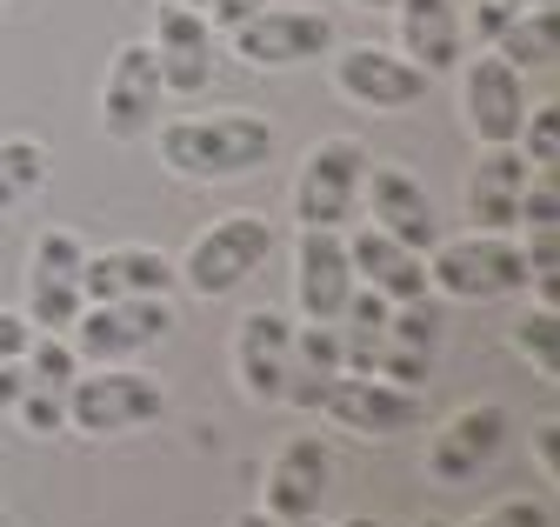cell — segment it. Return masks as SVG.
<instances>
[{"mask_svg": "<svg viewBox=\"0 0 560 527\" xmlns=\"http://www.w3.org/2000/svg\"><path fill=\"white\" fill-rule=\"evenodd\" d=\"M508 434H514V421H508V408H494V401L454 408V414L441 421V434L428 441V475H434V481H447V488L474 481L487 460L508 447Z\"/></svg>", "mask_w": 560, "mask_h": 527, "instance_id": "obj_12", "label": "cell"}, {"mask_svg": "<svg viewBox=\"0 0 560 527\" xmlns=\"http://www.w3.org/2000/svg\"><path fill=\"white\" fill-rule=\"evenodd\" d=\"M347 260H354V281L374 288L381 301H420V294H434L428 288V254H413L407 241H394L381 227H361L354 241H347Z\"/></svg>", "mask_w": 560, "mask_h": 527, "instance_id": "obj_20", "label": "cell"}, {"mask_svg": "<svg viewBox=\"0 0 560 527\" xmlns=\"http://www.w3.org/2000/svg\"><path fill=\"white\" fill-rule=\"evenodd\" d=\"M467 527H553V507L540 494H508V501H494L487 514H474Z\"/></svg>", "mask_w": 560, "mask_h": 527, "instance_id": "obj_32", "label": "cell"}, {"mask_svg": "<svg viewBox=\"0 0 560 527\" xmlns=\"http://www.w3.org/2000/svg\"><path fill=\"white\" fill-rule=\"evenodd\" d=\"M387 341H400V348H428L434 354V341H441V314H434V301L420 294V301H394V314H387Z\"/></svg>", "mask_w": 560, "mask_h": 527, "instance_id": "obj_28", "label": "cell"}, {"mask_svg": "<svg viewBox=\"0 0 560 527\" xmlns=\"http://www.w3.org/2000/svg\"><path fill=\"white\" fill-rule=\"evenodd\" d=\"M21 387H27L21 361H0V414H14V401H21Z\"/></svg>", "mask_w": 560, "mask_h": 527, "instance_id": "obj_38", "label": "cell"}, {"mask_svg": "<svg viewBox=\"0 0 560 527\" xmlns=\"http://www.w3.org/2000/svg\"><path fill=\"white\" fill-rule=\"evenodd\" d=\"M514 14H521V0H474V14H467L460 27H467L480 47H494V40H501V27H508Z\"/></svg>", "mask_w": 560, "mask_h": 527, "instance_id": "obj_34", "label": "cell"}, {"mask_svg": "<svg viewBox=\"0 0 560 527\" xmlns=\"http://www.w3.org/2000/svg\"><path fill=\"white\" fill-rule=\"evenodd\" d=\"M327 475H334V460H327V441L320 434H294L288 447H280L267 460V481H260V514H273L280 527H301L320 514L327 501Z\"/></svg>", "mask_w": 560, "mask_h": 527, "instance_id": "obj_11", "label": "cell"}, {"mask_svg": "<svg viewBox=\"0 0 560 527\" xmlns=\"http://www.w3.org/2000/svg\"><path fill=\"white\" fill-rule=\"evenodd\" d=\"M354 260H347V241L340 227H301V247H294V294H301V314L307 320H340L347 294H354Z\"/></svg>", "mask_w": 560, "mask_h": 527, "instance_id": "obj_16", "label": "cell"}, {"mask_svg": "<svg viewBox=\"0 0 560 527\" xmlns=\"http://www.w3.org/2000/svg\"><path fill=\"white\" fill-rule=\"evenodd\" d=\"M0 8H8V0H0Z\"/></svg>", "mask_w": 560, "mask_h": 527, "instance_id": "obj_47", "label": "cell"}, {"mask_svg": "<svg viewBox=\"0 0 560 527\" xmlns=\"http://www.w3.org/2000/svg\"><path fill=\"white\" fill-rule=\"evenodd\" d=\"M301 527H327V520H301Z\"/></svg>", "mask_w": 560, "mask_h": 527, "instance_id": "obj_45", "label": "cell"}, {"mask_svg": "<svg viewBox=\"0 0 560 527\" xmlns=\"http://www.w3.org/2000/svg\"><path fill=\"white\" fill-rule=\"evenodd\" d=\"M0 527H8V507H0Z\"/></svg>", "mask_w": 560, "mask_h": 527, "instance_id": "obj_46", "label": "cell"}, {"mask_svg": "<svg viewBox=\"0 0 560 527\" xmlns=\"http://www.w3.org/2000/svg\"><path fill=\"white\" fill-rule=\"evenodd\" d=\"M273 254V221L267 214H221L214 227H200L194 234V247H187V260H180V281L200 294V301H221V294H234L260 260Z\"/></svg>", "mask_w": 560, "mask_h": 527, "instance_id": "obj_3", "label": "cell"}, {"mask_svg": "<svg viewBox=\"0 0 560 527\" xmlns=\"http://www.w3.org/2000/svg\"><path fill=\"white\" fill-rule=\"evenodd\" d=\"M161 414H167V387L133 367H94V374H74V387H67V428L81 434H127Z\"/></svg>", "mask_w": 560, "mask_h": 527, "instance_id": "obj_5", "label": "cell"}, {"mask_svg": "<svg viewBox=\"0 0 560 527\" xmlns=\"http://www.w3.org/2000/svg\"><path fill=\"white\" fill-rule=\"evenodd\" d=\"M148 47H154V68H161L167 94H200L214 81V21L200 8H180V0L154 8V40Z\"/></svg>", "mask_w": 560, "mask_h": 527, "instance_id": "obj_13", "label": "cell"}, {"mask_svg": "<svg viewBox=\"0 0 560 527\" xmlns=\"http://www.w3.org/2000/svg\"><path fill=\"white\" fill-rule=\"evenodd\" d=\"M521 260H527V288L540 307H560V234L553 227H527L521 234Z\"/></svg>", "mask_w": 560, "mask_h": 527, "instance_id": "obj_27", "label": "cell"}, {"mask_svg": "<svg viewBox=\"0 0 560 527\" xmlns=\"http://www.w3.org/2000/svg\"><path fill=\"white\" fill-rule=\"evenodd\" d=\"M340 527H387V520H361V514H354V520H340Z\"/></svg>", "mask_w": 560, "mask_h": 527, "instance_id": "obj_40", "label": "cell"}, {"mask_svg": "<svg viewBox=\"0 0 560 527\" xmlns=\"http://www.w3.org/2000/svg\"><path fill=\"white\" fill-rule=\"evenodd\" d=\"M21 374H27V387L67 394V387H74V374H81V354L67 348V335H34L21 348Z\"/></svg>", "mask_w": 560, "mask_h": 527, "instance_id": "obj_26", "label": "cell"}, {"mask_svg": "<svg viewBox=\"0 0 560 527\" xmlns=\"http://www.w3.org/2000/svg\"><path fill=\"white\" fill-rule=\"evenodd\" d=\"M334 87L368 114H400L434 87V74H420L394 47H347V54H334Z\"/></svg>", "mask_w": 560, "mask_h": 527, "instance_id": "obj_10", "label": "cell"}, {"mask_svg": "<svg viewBox=\"0 0 560 527\" xmlns=\"http://www.w3.org/2000/svg\"><path fill=\"white\" fill-rule=\"evenodd\" d=\"M420 527H447V520H420Z\"/></svg>", "mask_w": 560, "mask_h": 527, "instance_id": "obj_44", "label": "cell"}, {"mask_svg": "<svg viewBox=\"0 0 560 527\" xmlns=\"http://www.w3.org/2000/svg\"><path fill=\"white\" fill-rule=\"evenodd\" d=\"M521 8H553V0H521Z\"/></svg>", "mask_w": 560, "mask_h": 527, "instance_id": "obj_42", "label": "cell"}, {"mask_svg": "<svg viewBox=\"0 0 560 527\" xmlns=\"http://www.w3.org/2000/svg\"><path fill=\"white\" fill-rule=\"evenodd\" d=\"M514 354L540 374V380H560V307H527L514 320Z\"/></svg>", "mask_w": 560, "mask_h": 527, "instance_id": "obj_25", "label": "cell"}, {"mask_svg": "<svg viewBox=\"0 0 560 527\" xmlns=\"http://www.w3.org/2000/svg\"><path fill=\"white\" fill-rule=\"evenodd\" d=\"M34 341V327H27V314H14V307H0V361H21V348Z\"/></svg>", "mask_w": 560, "mask_h": 527, "instance_id": "obj_36", "label": "cell"}, {"mask_svg": "<svg viewBox=\"0 0 560 527\" xmlns=\"http://www.w3.org/2000/svg\"><path fill=\"white\" fill-rule=\"evenodd\" d=\"M47 167H54V154L40 141H27V134L0 141V221H8L14 208H27L34 194L47 187Z\"/></svg>", "mask_w": 560, "mask_h": 527, "instance_id": "obj_24", "label": "cell"}, {"mask_svg": "<svg viewBox=\"0 0 560 527\" xmlns=\"http://www.w3.org/2000/svg\"><path fill=\"white\" fill-rule=\"evenodd\" d=\"M354 8H387V14H394V0H354Z\"/></svg>", "mask_w": 560, "mask_h": 527, "instance_id": "obj_41", "label": "cell"}, {"mask_svg": "<svg viewBox=\"0 0 560 527\" xmlns=\"http://www.w3.org/2000/svg\"><path fill=\"white\" fill-rule=\"evenodd\" d=\"M288 361H294V320L280 307H254L234 335V374H241V394L260 408L280 401V387H288Z\"/></svg>", "mask_w": 560, "mask_h": 527, "instance_id": "obj_15", "label": "cell"}, {"mask_svg": "<svg viewBox=\"0 0 560 527\" xmlns=\"http://www.w3.org/2000/svg\"><path fill=\"white\" fill-rule=\"evenodd\" d=\"M467 127H474V141L480 148H508L521 134V120H527V87H521V68H508L501 54H480L474 68H467Z\"/></svg>", "mask_w": 560, "mask_h": 527, "instance_id": "obj_17", "label": "cell"}, {"mask_svg": "<svg viewBox=\"0 0 560 527\" xmlns=\"http://www.w3.org/2000/svg\"><path fill=\"white\" fill-rule=\"evenodd\" d=\"M161 68H154V47L148 40H120L107 60V81H101V134L107 141H148L161 127Z\"/></svg>", "mask_w": 560, "mask_h": 527, "instance_id": "obj_7", "label": "cell"}, {"mask_svg": "<svg viewBox=\"0 0 560 527\" xmlns=\"http://www.w3.org/2000/svg\"><path fill=\"white\" fill-rule=\"evenodd\" d=\"M234 54L247 68H307V60L334 54V21L314 8H260L234 27Z\"/></svg>", "mask_w": 560, "mask_h": 527, "instance_id": "obj_9", "label": "cell"}, {"mask_svg": "<svg viewBox=\"0 0 560 527\" xmlns=\"http://www.w3.org/2000/svg\"><path fill=\"white\" fill-rule=\"evenodd\" d=\"M553 221H560V180H553V167H534L514 201V227L527 234V227H553Z\"/></svg>", "mask_w": 560, "mask_h": 527, "instance_id": "obj_29", "label": "cell"}, {"mask_svg": "<svg viewBox=\"0 0 560 527\" xmlns=\"http://www.w3.org/2000/svg\"><path fill=\"white\" fill-rule=\"evenodd\" d=\"M394 21H400V47L420 74H447L460 47H467V27H460V8L454 0H394Z\"/></svg>", "mask_w": 560, "mask_h": 527, "instance_id": "obj_21", "label": "cell"}, {"mask_svg": "<svg viewBox=\"0 0 560 527\" xmlns=\"http://www.w3.org/2000/svg\"><path fill=\"white\" fill-rule=\"evenodd\" d=\"M180 8H207V0H180Z\"/></svg>", "mask_w": 560, "mask_h": 527, "instance_id": "obj_43", "label": "cell"}, {"mask_svg": "<svg viewBox=\"0 0 560 527\" xmlns=\"http://www.w3.org/2000/svg\"><path fill=\"white\" fill-rule=\"evenodd\" d=\"M154 154L180 180H234L273 154L267 114H200V120H167L154 127Z\"/></svg>", "mask_w": 560, "mask_h": 527, "instance_id": "obj_1", "label": "cell"}, {"mask_svg": "<svg viewBox=\"0 0 560 527\" xmlns=\"http://www.w3.org/2000/svg\"><path fill=\"white\" fill-rule=\"evenodd\" d=\"M174 327L167 294H133V301H88L81 320L67 327V348L81 354V367H120L127 354H148Z\"/></svg>", "mask_w": 560, "mask_h": 527, "instance_id": "obj_4", "label": "cell"}, {"mask_svg": "<svg viewBox=\"0 0 560 527\" xmlns=\"http://www.w3.org/2000/svg\"><path fill=\"white\" fill-rule=\"evenodd\" d=\"M260 8H273V0H207L200 14L214 21V27H228V34H234V27H241V21H254Z\"/></svg>", "mask_w": 560, "mask_h": 527, "instance_id": "obj_35", "label": "cell"}, {"mask_svg": "<svg viewBox=\"0 0 560 527\" xmlns=\"http://www.w3.org/2000/svg\"><path fill=\"white\" fill-rule=\"evenodd\" d=\"M514 148L527 154V167H553L560 161V107H527Z\"/></svg>", "mask_w": 560, "mask_h": 527, "instance_id": "obj_30", "label": "cell"}, {"mask_svg": "<svg viewBox=\"0 0 560 527\" xmlns=\"http://www.w3.org/2000/svg\"><path fill=\"white\" fill-rule=\"evenodd\" d=\"M428 288L447 301H508L527 288V260L514 234H467V241H441L428 247Z\"/></svg>", "mask_w": 560, "mask_h": 527, "instance_id": "obj_2", "label": "cell"}, {"mask_svg": "<svg viewBox=\"0 0 560 527\" xmlns=\"http://www.w3.org/2000/svg\"><path fill=\"white\" fill-rule=\"evenodd\" d=\"M534 454H540V468H547V475H560V421H553V414L534 428Z\"/></svg>", "mask_w": 560, "mask_h": 527, "instance_id": "obj_37", "label": "cell"}, {"mask_svg": "<svg viewBox=\"0 0 560 527\" xmlns=\"http://www.w3.org/2000/svg\"><path fill=\"white\" fill-rule=\"evenodd\" d=\"M234 527H280V520H273V514H254V507H247V514H234Z\"/></svg>", "mask_w": 560, "mask_h": 527, "instance_id": "obj_39", "label": "cell"}, {"mask_svg": "<svg viewBox=\"0 0 560 527\" xmlns=\"http://www.w3.org/2000/svg\"><path fill=\"white\" fill-rule=\"evenodd\" d=\"M428 367H434V354H428V348H400V341H387V348H381V361H374V380H387V387H407V394H420V380H428Z\"/></svg>", "mask_w": 560, "mask_h": 527, "instance_id": "obj_31", "label": "cell"}, {"mask_svg": "<svg viewBox=\"0 0 560 527\" xmlns=\"http://www.w3.org/2000/svg\"><path fill=\"white\" fill-rule=\"evenodd\" d=\"M361 194H368V227L407 241L413 254L434 247V201H428V187H420L407 167H374V161H368Z\"/></svg>", "mask_w": 560, "mask_h": 527, "instance_id": "obj_18", "label": "cell"}, {"mask_svg": "<svg viewBox=\"0 0 560 527\" xmlns=\"http://www.w3.org/2000/svg\"><path fill=\"white\" fill-rule=\"evenodd\" d=\"M527 154L508 141V148H480L474 174H467V214L480 221V234H508L514 227V201L527 187Z\"/></svg>", "mask_w": 560, "mask_h": 527, "instance_id": "obj_22", "label": "cell"}, {"mask_svg": "<svg viewBox=\"0 0 560 527\" xmlns=\"http://www.w3.org/2000/svg\"><path fill=\"white\" fill-rule=\"evenodd\" d=\"M361 174H368V148L354 134L314 141L307 161H301V180H294V214H301V227H340V221H354Z\"/></svg>", "mask_w": 560, "mask_h": 527, "instance_id": "obj_8", "label": "cell"}, {"mask_svg": "<svg viewBox=\"0 0 560 527\" xmlns=\"http://www.w3.org/2000/svg\"><path fill=\"white\" fill-rule=\"evenodd\" d=\"M81 234L74 227H47L27 254V327L34 335H67L81 320L88 294H81Z\"/></svg>", "mask_w": 560, "mask_h": 527, "instance_id": "obj_6", "label": "cell"}, {"mask_svg": "<svg viewBox=\"0 0 560 527\" xmlns=\"http://www.w3.org/2000/svg\"><path fill=\"white\" fill-rule=\"evenodd\" d=\"M14 414H21V428H27V434H60V428H67V394H47V387H21Z\"/></svg>", "mask_w": 560, "mask_h": 527, "instance_id": "obj_33", "label": "cell"}, {"mask_svg": "<svg viewBox=\"0 0 560 527\" xmlns=\"http://www.w3.org/2000/svg\"><path fill=\"white\" fill-rule=\"evenodd\" d=\"M320 414L340 428V434H361V441H387V434H407L420 421V394L407 387H387V380H361V374H340L327 387Z\"/></svg>", "mask_w": 560, "mask_h": 527, "instance_id": "obj_14", "label": "cell"}, {"mask_svg": "<svg viewBox=\"0 0 560 527\" xmlns=\"http://www.w3.org/2000/svg\"><path fill=\"white\" fill-rule=\"evenodd\" d=\"M494 54L508 60V68H553L560 60V14L553 8H521L508 27H501V40H494Z\"/></svg>", "mask_w": 560, "mask_h": 527, "instance_id": "obj_23", "label": "cell"}, {"mask_svg": "<svg viewBox=\"0 0 560 527\" xmlns=\"http://www.w3.org/2000/svg\"><path fill=\"white\" fill-rule=\"evenodd\" d=\"M180 274L161 247H101L81 260V294L88 301H133V294H167Z\"/></svg>", "mask_w": 560, "mask_h": 527, "instance_id": "obj_19", "label": "cell"}]
</instances>
